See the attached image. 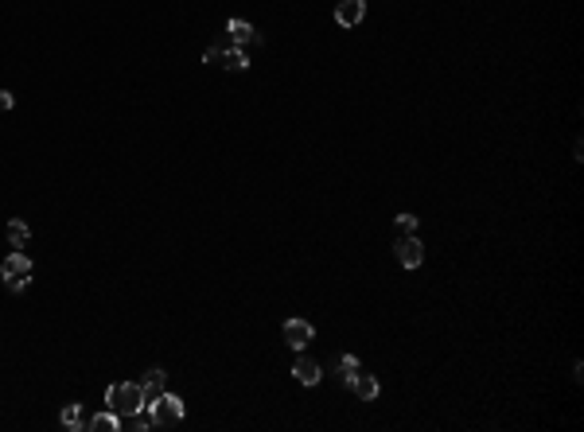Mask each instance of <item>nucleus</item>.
I'll use <instances>...</instances> for the list:
<instances>
[{
	"instance_id": "f257e3e1",
	"label": "nucleus",
	"mask_w": 584,
	"mask_h": 432,
	"mask_svg": "<svg viewBox=\"0 0 584 432\" xmlns=\"http://www.w3.org/2000/svg\"><path fill=\"white\" fill-rule=\"evenodd\" d=\"M105 409L117 417H132V413H145V389L137 381H117L105 389Z\"/></svg>"
},
{
	"instance_id": "f03ea898",
	"label": "nucleus",
	"mask_w": 584,
	"mask_h": 432,
	"mask_svg": "<svg viewBox=\"0 0 584 432\" xmlns=\"http://www.w3.org/2000/svg\"><path fill=\"white\" fill-rule=\"evenodd\" d=\"M145 409H148V417H152V428H175L183 421V413H187V405L164 389V394L156 397V401H148Z\"/></svg>"
},
{
	"instance_id": "7ed1b4c3",
	"label": "nucleus",
	"mask_w": 584,
	"mask_h": 432,
	"mask_svg": "<svg viewBox=\"0 0 584 432\" xmlns=\"http://www.w3.org/2000/svg\"><path fill=\"white\" fill-rule=\"evenodd\" d=\"M0 277H4L8 293H24V288L31 285V257L24 253V249H12V253L4 257V265H0Z\"/></svg>"
},
{
	"instance_id": "20e7f679",
	"label": "nucleus",
	"mask_w": 584,
	"mask_h": 432,
	"mask_svg": "<svg viewBox=\"0 0 584 432\" xmlns=\"http://www.w3.org/2000/svg\"><path fill=\"white\" fill-rule=\"evenodd\" d=\"M394 257L405 265V269H417V265L424 261V246H421V238L402 234V238H397V246H394Z\"/></svg>"
},
{
	"instance_id": "39448f33",
	"label": "nucleus",
	"mask_w": 584,
	"mask_h": 432,
	"mask_svg": "<svg viewBox=\"0 0 584 432\" xmlns=\"http://www.w3.org/2000/svg\"><path fill=\"white\" fill-rule=\"evenodd\" d=\"M312 339H316V327L308 320H288L285 323V343L292 347V351H304Z\"/></svg>"
},
{
	"instance_id": "423d86ee",
	"label": "nucleus",
	"mask_w": 584,
	"mask_h": 432,
	"mask_svg": "<svg viewBox=\"0 0 584 432\" xmlns=\"http://www.w3.org/2000/svg\"><path fill=\"white\" fill-rule=\"evenodd\" d=\"M366 16V0H339L335 4V23L339 28H358Z\"/></svg>"
},
{
	"instance_id": "0eeeda50",
	"label": "nucleus",
	"mask_w": 584,
	"mask_h": 432,
	"mask_svg": "<svg viewBox=\"0 0 584 432\" xmlns=\"http://www.w3.org/2000/svg\"><path fill=\"white\" fill-rule=\"evenodd\" d=\"M350 389H355V397H358V401H374V397L382 394L378 378H370V374H363V370L355 374V381H350Z\"/></svg>"
},
{
	"instance_id": "6e6552de",
	"label": "nucleus",
	"mask_w": 584,
	"mask_h": 432,
	"mask_svg": "<svg viewBox=\"0 0 584 432\" xmlns=\"http://www.w3.org/2000/svg\"><path fill=\"white\" fill-rule=\"evenodd\" d=\"M226 31H230L234 47H246V43H261V36H257V31L249 28L246 20H230V23H226Z\"/></svg>"
},
{
	"instance_id": "1a4fd4ad",
	"label": "nucleus",
	"mask_w": 584,
	"mask_h": 432,
	"mask_svg": "<svg viewBox=\"0 0 584 432\" xmlns=\"http://www.w3.org/2000/svg\"><path fill=\"white\" fill-rule=\"evenodd\" d=\"M292 374H296V381H300V386H316V381L323 378L320 362H312V359H296V367H292Z\"/></svg>"
},
{
	"instance_id": "9d476101",
	"label": "nucleus",
	"mask_w": 584,
	"mask_h": 432,
	"mask_svg": "<svg viewBox=\"0 0 584 432\" xmlns=\"http://www.w3.org/2000/svg\"><path fill=\"white\" fill-rule=\"evenodd\" d=\"M164 381H168V374H164V370H148V378L140 381V389H145V405L156 401V397L164 394Z\"/></svg>"
},
{
	"instance_id": "9b49d317",
	"label": "nucleus",
	"mask_w": 584,
	"mask_h": 432,
	"mask_svg": "<svg viewBox=\"0 0 584 432\" xmlns=\"http://www.w3.org/2000/svg\"><path fill=\"white\" fill-rule=\"evenodd\" d=\"M219 66H222V70H246L249 59H246V51H241V47H222Z\"/></svg>"
},
{
	"instance_id": "f8f14e48",
	"label": "nucleus",
	"mask_w": 584,
	"mask_h": 432,
	"mask_svg": "<svg viewBox=\"0 0 584 432\" xmlns=\"http://www.w3.org/2000/svg\"><path fill=\"white\" fill-rule=\"evenodd\" d=\"M86 428H90V432H117V428H121V417H117V413H110V409H105V413H94V417L86 421Z\"/></svg>"
},
{
	"instance_id": "ddd939ff",
	"label": "nucleus",
	"mask_w": 584,
	"mask_h": 432,
	"mask_svg": "<svg viewBox=\"0 0 584 432\" xmlns=\"http://www.w3.org/2000/svg\"><path fill=\"white\" fill-rule=\"evenodd\" d=\"M28 238H31V230H28V222H24V218L8 222V242H12V249H24V246H28Z\"/></svg>"
},
{
	"instance_id": "4468645a",
	"label": "nucleus",
	"mask_w": 584,
	"mask_h": 432,
	"mask_svg": "<svg viewBox=\"0 0 584 432\" xmlns=\"http://www.w3.org/2000/svg\"><path fill=\"white\" fill-rule=\"evenodd\" d=\"M335 367H339V381H343V386H350V381H355V374L363 370V367H358V359H355V354H339V362H335Z\"/></svg>"
},
{
	"instance_id": "2eb2a0df",
	"label": "nucleus",
	"mask_w": 584,
	"mask_h": 432,
	"mask_svg": "<svg viewBox=\"0 0 584 432\" xmlns=\"http://www.w3.org/2000/svg\"><path fill=\"white\" fill-rule=\"evenodd\" d=\"M63 428H86V421H82V405L74 401V405H63Z\"/></svg>"
},
{
	"instance_id": "dca6fc26",
	"label": "nucleus",
	"mask_w": 584,
	"mask_h": 432,
	"mask_svg": "<svg viewBox=\"0 0 584 432\" xmlns=\"http://www.w3.org/2000/svg\"><path fill=\"white\" fill-rule=\"evenodd\" d=\"M121 428H132V432H148V428H152V417H140V413H132V417H121Z\"/></svg>"
},
{
	"instance_id": "f3484780",
	"label": "nucleus",
	"mask_w": 584,
	"mask_h": 432,
	"mask_svg": "<svg viewBox=\"0 0 584 432\" xmlns=\"http://www.w3.org/2000/svg\"><path fill=\"white\" fill-rule=\"evenodd\" d=\"M394 226H397V234H413V230H417V214H397Z\"/></svg>"
},
{
	"instance_id": "a211bd4d",
	"label": "nucleus",
	"mask_w": 584,
	"mask_h": 432,
	"mask_svg": "<svg viewBox=\"0 0 584 432\" xmlns=\"http://www.w3.org/2000/svg\"><path fill=\"white\" fill-rule=\"evenodd\" d=\"M12 105H16V98L8 94V90H0V113H8V110H12Z\"/></svg>"
}]
</instances>
